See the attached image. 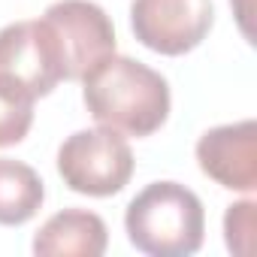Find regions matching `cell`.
<instances>
[{"label":"cell","mask_w":257,"mask_h":257,"mask_svg":"<svg viewBox=\"0 0 257 257\" xmlns=\"http://www.w3.org/2000/svg\"><path fill=\"white\" fill-rule=\"evenodd\" d=\"M85 106L91 118L127 137H152L170 115V85L167 79L127 58H103L85 79Z\"/></svg>","instance_id":"obj_1"},{"label":"cell","mask_w":257,"mask_h":257,"mask_svg":"<svg viewBox=\"0 0 257 257\" xmlns=\"http://www.w3.org/2000/svg\"><path fill=\"white\" fill-rule=\"evenodd\" d=\"M124 230L143 254L188 257L203 245L206 212L191 188L179 182H152L127 206Z\"/></svg>","instance_id":"obj_2"},{"label":"cell","mask_w":257,"mask_h":257,"mask_svg":"<svg viewBox=\"0 0 257 257\" xmlns=\"http://www.w3.org/2000/svg\"><path fill=\"white\" fill-rule=\"evenodd\" d=\"M58 173L76 194L112 197L134 176V152L112 127L79 131L58 149Z\"/></svg>","instance_id":"obj_3"},{"label":"cell","mask_w":257,"mask_h":257,"mask_svg":"<svg viewBox=\"0 0 257 257\" xmlns=\"http://www.w3.org/2000/svg\"><path fill=\"white\" fill-rule=\"evenodd\" d=\"M64 79L61 55L43 19L16 22L0 31V94L34 103Z\"/></svg>","instance_id":"obj_4"},{"label":"cell","mask_w":257,"mask_h":257,"mask_svg":"<svg viewBox=\"0 0 257 257\" xmlns=\"http://www.w3.org/2000/svg\"><path fill=\"white\" fill-rule=\"evenodd\" d=\"M43 22L52 31L67 82H82L103 58L115 55V28L91 0H58Z\"/></svg>","instance_id":"obj_5"},{"label":"cell","mask_w":257,"mask_h":257,"mask_svg":"<svg viewBox=\"0 0 257 257\" xmlns=\"http://www.w3.org/2000/svg\"><path fill=\"white\" fill-rule=\"evenodd\" d=\"M215 22L212 0H134L131 28L137 40L158 55H185L197 49Z\"/></svg>","instance_id":"obj_6"},{"label":"cell","mask_w":257,"mask_h":257,"mask_svg":"<svg viewBox=\"0 0 257 257\" xmlns=\"http://www.w3.org/2000/svg\"><path fill=\"white\" fill-rule=\"evenodd\" d=\"M200 170L230 191H254L257 188V124H221L206 131L197 143Z\"/></svg>","instance_id":"obj_7"},{"label":"cell","mask_w":257,"mask_h":257,"mask_svg":"<svg viewBox=\"0 0 257 257\" xmlns=\"http://www.w3.org/2000/svg\"><path fill=\"white\" fill-rule=\"evenodd\" d=\"M109 233L100 215L85 209H64L52 215L34 236V251L40 257H100L106 251Z\"/></svg>","instance_id":"obj_8"},{"label":"cell","mask_w":257,"mask_h":257,"mask_svg":"<svg viewBox=\"0 0 257 257\" xmlns=\"http://www.w3.org/2000/svg\"><path fill=\"white\" fill-rule=\"evenodd\" d=\"M46 188L34 167L13 158H0V224L19 227L31 221L40 212Z\"/></svg>","instance_id":"obj_9"},{"label":"cell","mask_w":257,"mask_h":257,"mask_svg":"<svg viewBox=\"0 0 257 257\" xmlns=\"http://www.w3.org/2000/svg\"><path fill=\"white\" fill-rule=\"evenodd\" d=\"M31 124H34V103L0 94V149L19 146L28 137Z\"/></svg>","instance_id":"obj_10"},{"label":"cell","mask_w":257,"mask_h":257,"mask_svg":"<svg viewBox=\"0 0 257 257\" xmlns=\"http://www.w3.org/2000/svg\"><path fill=\"white\" fill-rule=\"evenodd\" d=\"M254 203L242 200L236 206L227 209L224 215V233H227V248L236 254H248L251 251V233H254Z\"/></svg>","instance_id":"obj_11"}]
</instances>
